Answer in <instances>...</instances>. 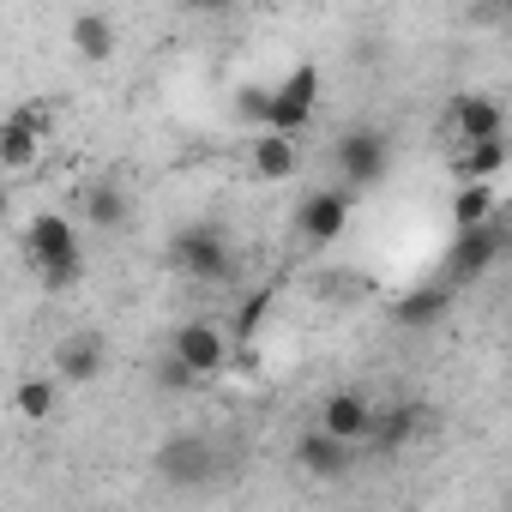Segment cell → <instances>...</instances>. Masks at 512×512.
<instances>
[{
    "label": "cell",
    "instance_id": "obj_1",
    "mask_svg": "<svg viewBox=\"0 0 512 512\" xmlns=\"http://www.w3.org/2000/svg\"><path fill=\"white\" fill-rule=\"evenodd\" d=\"M169 260H175V272H181V278H193V284H223V278L235 272L229 235H223L217 223H187V229H175Z\"/></svg>",
    "mask_w": 512,
    "mask_h": 512
},
{
    "label": "cell",
    "instance_id": "obj_2",
    "mask_svg": "<svg viewBox=\"0 0 512 512\" xmlns=\"http://www.w3.org/2000/svg\"><path fill=\"white\" fill-rule=\"evenodd\" d=\"M217 470H223V452H217V440H205V434H169L163 446H157V476L169 482V488H187V494H199V488H211L217 482Z\"/></svg>",
    "mask_w": 512,
    "mask_h": 512
},
{
    "label": "cell",
    "instance_id": "obj_3",
    "mask_svg": "<svg viewBox=\"0 0 512 512\" xmlns=\"http://www.w3.org/2000/svg\"><path fill=\"white\" fill-rule=\"evenodd\" d=\"M332 157H338V175H344L338 187L356 199L362 187H380V181H386V169H392V139H386L380 127H356V133L338 139Z\"/></svg>",
    "mask_w": 512,
    "mask_h": 512
},
{
    "label": "cell",
    "instance_id": "obj_4",
    "mask_svg": "<svg viewBox=\"0 0 512 512\" xmlns=\"http://www.w3.org/2000/svg\"><path fill=\"white\" fill-rule=\"evenodd\" d=\"M169 362L187 374V380H211L229 368V338L217 320H181L169 332Z\"/></svg>",
    "mask_w": 512,
    "mask_h": 512
},
{
    "label": "cell",
    "instance_id": "obj_5",
    "mask_svg": "<svg viewBox=\"0 0 512 512\" xmlns=\"http://www.w3.org/2000/svg\"><path fill=\"white\" fill-rule=\"evenodd\" d=\"M314 109H320V61H302V67L272 91V103H266V133L296 139V133L314 121Z\"/></svg>",
    "mask_w": 512,
    "mask_h": 512
},
{
    "label": "cell",
    "instance_id": "obj_6",
    "mask_svg": "<svg viewBox=\"0 0 512 512\" xmlns=\"http://www.w3.org/2000/svg\"><path fill=\"white\" fill-rule=\"evenodd\" d=\"M506 253V223L494 217V223H476V229H458V241H452V253H446V272H452V284H476L494 260Z\"/></svg>",
    "mask_w": 512,
    "mask_h": 512
},
{
    "label": "cell",
    "instance_id": "obj_7",
    "mask_svg": "<svg viewBox=\"0 0 512 512\" xmlns=\"http://www.w3.org/2000/svg\"><path fill=\"white\" fill-rule=\"evenodd\" d=\"M43 133H49V115H43L37 103L13 109L7 121H0V169H7V175L37 169V157H43Z\"/></svg>",
    "mask_w": 512,
    "mask_h": 512
},
{
    "label": "cell",
    "instance_id": "obj_8",
    "mask_svg": "<svg viewBox=\"0 0 512 512\" xmlns=\"http://www.w3.org/2000/svg\"><path fill=\"white\" fill-rule=\"evenodd\" d=\"M109 368V344L103 332H67L55 350V386H97Z\"/></svg>",
    "mask_w": 512,
    "mask_h": 512
},
{
    "label": "cell",
    "instance_id": "obj_9",
    "mask_svg": "<svg viewBox=\"0 0 512 512\" xmlns=\"http://www.w3.org/2000/svg\"><path fill=\"white\" fill-rule=\"evenodd\" d=\"M368 422H374V398H368V392H350V386H344V392H332V398L320 404V422H314V428H320L326 440L362 446V440H368Z\"/></svg>",
    "mask_w": 512,
    "mask_h": 512
},
{
    "label": "cell",
    "instance_id": "obj_10",
    "mask_svg": "<svg viewBox=\"0 0 512 512\" xmlns=\"http://www.w3.org/2000/svg\"><path fill=\"white\" fill-rule=\"evenodd\" d=\"M344 223H350V193H344V187H320V193H308L302 211H296V229H302V241H314V247L338 241Z\"/></svg>",
    "mask_w": 512,
    "mask_h": 512
},
{
    "label": "cell",
    "instance_id": "obj_11",
    "mask_svg": "<svg viewBox=\"0 0 512 512\" xmlns=\"http://www.w3.org/2000/svg\"><path fill=\"white\" fill-rule=\"evenodd\" d=\"M73 247H79V229H73L67 211H37L25 223V266H49V260H61V253H73Z\"/></svg>",
    "mask_w": 512,
    "mask_h": 512
},
{
    "label": "cell",
    "instance_id": "obj_12",
    "mask_svg": "<svg viewBox=\"0 0 512 512\" xmlns=\"http://www.w3.org/2000/svg\"><path fill=\"white\" fill-rule=\"evenodd\" d=\"M452 127H458V145H482V139H506V109L482 91H464L452 97Z\"/></svg>",
    "mask_w": 512,
    "mask_h": 512
},
{
    "label": "cell",
    "instance_id": "obj_13",
    "mask_svg": "<svg viewBox=\"0 0 512 512\" xmlns=\"http://www.w3.org/2000/svg\"><path fill=\"white\" fill-rule=\"evenodd\" d=\"M296 464H302L314 482H344V476H350V464H356V446L326 440L320 428H308V434L296 440Z\"/></svg>",
    "mask_w": 512,
    "mask_h": 512
},
{
    "label": "cell",
    "instance_id": "obj_14",
    "mask_svg": "<svg viewBox=\"0 0 512 512\" xmlns=\"http://www.w3.org/2000/svg\"><path fill=\"white\" fill-rule=\"evenodd\" d=\"M422 422H428V416H422L416 404H392V410L374 404V422H368V440H362V446H368V452H404V446L422 434Z\"/></svg>",
    "mask_w": 512,
    "mask_h": 512
},
{
    "label": "cell",
    "instance_id": "obj_15",
    "mask_svg": "<svg viewBox=\"0 0 512 512\" xmlns=\"http://www.w3.org/2000/svg\"><path fill=\"white\" fill-rule=\"evenodd\" d=\"M67 43L79 49V61L103 67V61L121 49V31H115V19H109V13H79V19L67 25Z\"/></svg>",
    "mask_w": 512,
    "mask_h": 512
},
{
    "label": "cell",
    "instance_id": "obj_16",
    "mask_svg": "<svg viewBox=\"0 0 512 512\" xmlns=\"http://www.w3.org/2000/svg\"><path fill=\"white\" fill-rule=\"evenodd\" d=\"M446 314H452V284H422V290L398 296V308H392V320L410 326V332H428V326H440Z\"/></svg>",
    "mask_w": 512,
    "mask_h": 512
},
{
    "label": "cell",
    "instance_id": "obj_17",
    "mask_svg": "<svg viewBox=\"0 0 512 512\" xmlns=\"http://www.w3.org/2000/svg\"><path fill=\"white\" fill-rule=\"evenodd\" d=\"M247 163H253V175H260V181H290L302 169V151H296V139L260 133V139L247 145Z\"/></svg>",
    "mask_w": 512,
    "mask_h": 512
},
{
    "label": "cell",
    "instance_id": "obj_18",
    "mask_svg": "<svg viewBox=\"0 0 512 512\" xmlns=\"http://www.w3.org/2000/svg\"><path fill=\"white\" fill-rule=\"evenodd\" d=\"M500 169H506V139H482V145H458V151H452V175H458V187L494 181Z\"/></svg>",
    "mask_w": 512,
    "mask_h": 512
},
{
    "label": "cell",
    "instance_id": "obj_19",
    "mask_svg": "<svg viewBox=\"0 0 512 512\" xmlns=\"http://www.w3.org/2000/svg\"><path fill=\"white\" fill-rule=\"evenodd\" d=\"M494 217H500L494 181H476V187H458V193H452V223H458V229H476V223H494Z\"/></svg>",
    "mask_w": 512,
    "mask_h": 512
},
{
    "label": "cell",
    "instance_id": "obj_20",
    "mask_svg": "<svg viewBox=\"0 0 512 512\" xmlns=\"http://www.w3.org/2000/svg\"><path fill=\"white\" fill-rule=\"evenodd\" d=\"M127 193L115 187V181H97V187H85V223L91 229H121L127 223Z\"/></svg>",
    "mask_w": 512,
    "mask_h": 512
},
{
    "label": "cell",
    "instance_id": "obj_21",
    "mask_svg": "<svg viewBox=\"0 0 512 512\" xmlns=\"http://www.w3.org/2000/svg\"><path fill=\"white\" fill-rule=\"evenodd\" d=\"M55 374H25L19 386H13V410L25 416V422H49L55 416Z\"/></svg>",
    "mask_w": 512,
    "mask_h": 512
},
{
    "label": "cell",
    "instance_id": "obj_22",
    "mask_svg": "<svg viewBox=\"0 0 512 512\" xmlns=\"http://www.w3.org/2000/svg\"><path fill=\"white\" fill-rule=\"evenodd\" d=\"M272 302H278V290H253V296H247V302L235 308V320H229V332H223V338H229V350H235V344L247 350L253 338H260V326H266Z\"/></svg>",
    "mask_w": 512,
    "mask_h": 512
},
{
    "label": "cell",
    "instance_id": "obj_23",
    "mask_svg": "<svg viewBox=\"0 0 512 512\" xmlns=\"http://www.w3.org/2000/svg\"><path fill=\"white\" fill-rule=\"evenodd\" d=\"M37 272V284L49 290V296H67L79 278H85V247H73V253H61V260H49V266H31Z\"/></svg>",
    "mask_w": 512,
    "mask_h": 512
},
{
    "label": "cell",
    "instance_id": "obj_24",
    "mask_svg": "<svg viewBox=\"0 0 512 512\" xmlns=\"http://www.w3.org/2000/svg\"><path fill=\"white\" fill-rule=\"evenodd\" d=\"M266 103H272V91H260V85H241V91H235V109H241L247 121H260V133H266Z\"/></svg>",
    "mask_w": 512,
    "mask_h": 512
},
{
    "label": "cell",
    "instance_id": "obj_25",
    "mask_svg": "<svg viewBox=\"0 0 512 512\" xmlns=\"http://www.w3.org/2000/svg\"><path fill=\"white\" fill-rule=\"evenodd\" d=\"M163 386H169V392H193V380H187L175 362H163Z\"/></svg>",
    "mask_w": 512,
    "mask_h": 512
},
{
    "label": "cell",
    "instance_id": "obj_26",
    "mask_svg": "<svg viewBox=\"0 0 512 512\" xmlns=\"http://www.w3.org/2000/svg\"><path fill=\"white\" fill-rule=\"evenodd\" d=\"M0 217H7V187H0Z\"/></svg>",
    "mask_w": 512,
    "mask_h": 512
}]
</instances>
